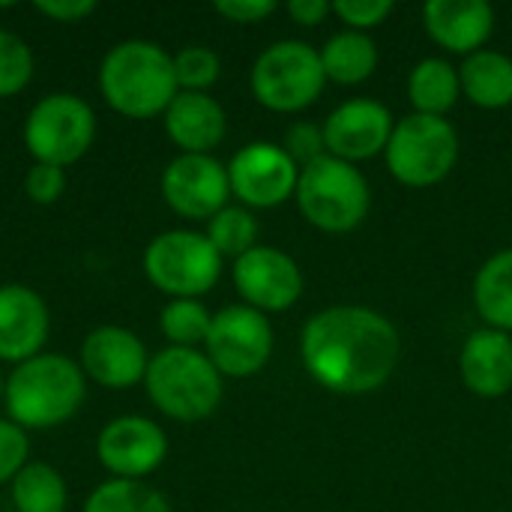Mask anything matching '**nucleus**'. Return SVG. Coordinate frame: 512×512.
Here are the masks:
<instances>
[{
  "label": "nucleus",
  "instance_id": "obj_3",
  "mask_svg": "<svg viewBox=\"0 0 512 512\" xmlns=\"http://www.w3.org/2000/svg\"><path fill=\"white\" fill-rule=\"evenodd\" d=\"M84 396H87V378L81 366L63 354H48V351L15 366L3 384L6 414L24 432L63 426L81 411Z\"/></svg>",
  "mask_w": 512,
  "mask_h": 512
},
{
  "label": "nucleus",
  "instance_id": "obj_21",
  "mask_svg": "<svg viewBox=\"0 0 512 512\" xmlns=\"http://www.w3.org/2000/svg\"><path fill=\"white\" fill-rule=\"evenodd\" d=\"M462 93L477 105V108H507L512 105V60L501 51H474L465 57L459 69Z\"/></svg>",
  "mask_w": 512,
  "mask_h": 512
},
{
  "label": "nucleus",
  "instance_id": "obj_29",
  "mask_svg": "<svg viewBox=\"0 0 512 512\" xmlns=\"http://www.w3.org/2000/svg\"><path fill=\"white\" fill-rule=\"evenodd\" d=\"M219 72H222L219 54L207 45H186L174 54V75L180 90L207 93V87L219 81Z\"/></svg>",
  "mask_w": 512,
  "mask_h": 512
},
{
  "label": "nucleus",
  "instance_id": "obj_24",
  "mask_svg": "<svg viewBox=\"0 0 512 512\" xmlns=\"http://www.w3.org/2000/svg\"><path fill=\"white\" fill-rule=\"evenodd\" d=\"M324 75L336 84H360L378 69V48L366 33L342 30L318 51Z\"/></svg>",
  "mask_w": 512,
  "mask_h": 512
},
{
  "label": "nucleus",
  "instance_id": "obj_13",
  "mask_svg": "<svg viewBox=\"0 0 512 512\" xmlns=\"http://www.w3.org/2000/svg\"><path fill=\"white\" fill-rule=\"evenodd\" d=\"M96 456L114 480H144L165 462L168 438L159 423L126 414L102 426Z\"/></svg>",
  "mask_w": 512,
  "mask_h": 512
},
{
  "label": "nucleus",
  "instance_id": "obj_31",
  "mask_svg": "<svg viewBox=\"0 0 512 512\" xmlns=\"http://www.w3.org/2000/svg\"><path fill=\"white\" fill-rule=\"evenodd\" d=\"M30 441L21 426L12 420H0V483H12L27 465Z\"/></svg>",
  "mask_w": 512,
  "mask_h": 512
},
{
  "label": "nucleus",
  "instance_id": "obj_32",
  "mask_svg": "<svg viewBox=\"0 0 512 512\" xmlns=\"http://www.w3.org/2000/svg\"><path fill=\"white\" fill-rule=\"evenodd\" d=\"M333 12L357 33H366L378 24H384V18L393 12L390 0H336Z\"/></svg>",
  "mask_w": 512,
  "mask_h": 512
},
{
  "label": "nucleus",
  "instance_id": "obj_19",
  "mask_svg": "<svg viewBox=\"0 0 512 512\" xmlns=\"http://www.w3.org/2000/svg\"><path fill=\"white\" fill-rule=\"evenodd\" d=\"M162 117L171 144L180 147L183 153L210 156V150H216L228 132V117L222 105L207 93L180 90Z\"/></svg>",
  "mask_w": 512,
  "mask_h": 512
},
{
  "label": "nucleus",
  "instance_id": "obj_33",
  "mask_svg": "<svg viewBox=\"0 0 512 512\" xmlns=\"http://www.w3.org/2000/svg\"><path fill=\"white\" fill-rule=\"evenodd\" d=\"M324 129L315 123H294L285 132V153L297 162V168L312 165L324 156Z\"/></svg>",
  "mask_w": 512,
  "mask_h": 512
},
{
  "label": "nucleus",
  "instance_id": "obj_4",
  "mask_svg": "<svg viewBox=\"0 0 512 512\" xmlns=\"http://www.w3.org/2000/svg\"><path fill=\"white\" fill-rule=\"evenodd\" d=\"M144 387L150 402L177 423L207 420L222 402V375L198 348H162L150 357Z\"/></svg>",
  "mask_w": 512,
  "mask_h": 512
},
{
  "label": "nucleus",
  "instance_id": "obj_20",
  "mask_svg": "<svg viewBox=\"0 0 512 512\" xmlns=\"http://www.w3.org/2000/svg\"><path fill=\"white\" fill-rule=\"evenodd\" d=\"M462 381L483 399H498L512 390V336L501 330H477L468 336L459 357Z\"/></svg>",
  "mask_w": 512,
  "mask_h": 512
},
{
  "label": "nucleus",
  "instance_id": "obj_25",
  "mask_svg": "<svg viewBox=\"0 0 512 512\" xmlns=\"http://www.w3.org/2000/svg\"><path fill=\"white\" fill-rule=\"evenodd\" d=\"M12 504L18 512H66V480L45 462H27L12 480Z\"/></svg>",
  "mask_w": 512,
  "mask_h": 512
},
{
  "label": "nucleus",
  "instance_id": "obj_23",
  "mask_svg": "<svg viewBox=\"0 0 512 512\" xmlns=\"http://www.w3.org/2000/svg\"><path fill=\"white\" fill-rule=\"evenodd\" d=\"M474 306L480 318L501 333H512V249L492 255L474 279Z\"/></svg>",
  "mask_w": 512,
  "mask_h": 512
},
{
  "label": "nucleus",
  "instance_id": "obj_28",
  "mask_svg": "<svg viewBox=\"0 0 512 512\" xmlns=\"http://www.w3.org/2000/svg\"><path fill=\"white\" fill-rule=\"evenodd\" d=\"M207 240L222 258H243L258 243V222L246 207H225L207 222Z\"/></svg>",
  "mask_w": 512,
  "mask_h": 512
},
{
  "label": "nucleus",
  "instance_id": "obj_34",
  "mask_svg": "<svg viewBox=\"0 0 512 512\" xmlns=\"http://www.w3.org/2000/svg\"><path fill=\"white\" fill-rule=\"evenodd\" d=\"M66 189V168L33 162V168L24 177V192L36 204H54Z\"/></svg>",
  "mask_w": 512,
  "mask_h": 512
},
{
  "label": "nucleus",
  "instance_id": "obj_5",
  "mask_svg": "<svg viewBox=\"0 0 512 512\" xmlns=\"http://www.w3.org/2000/svg\"><path fill=\"white\" fill-rule=\"evenodd\" d=\"M294 195L306 222L327 234L354 231L369 216L372 204L366 177L351 162H342L330 153L300 168Z\"/></svg>",
  "mask_w": 512,
  "mask_h": 512
},
{
  "label": "nucleus",
  "instance_id": "obj_27",
  "mask_svg": "<svg viewBox=\"0 0 512 512\" xmlns=\"http://www.w3.org/2000/svg\"><path fill=\"white\" fill-rule=\"evenodd\" d=\"M213 315L201 300H171L159 315V330L171 348H198L207 342Z\"/></svg>",
  "mask_w": 512,
  "mask_h": 512
},
{
  "label": "nucleus",
  "instance_id": "obj_9",
  "mask_svg": "<svg viewBox=\"0 0 512 512\" xmlns=\"http://www.w3.org/2000/svg\"><path fill=\"white\" fill-rule=\"evenodd\" d=\"M327 84L321 54L297 39H282L264 48L252 66L255 99L279 114L309 108Z\"/></svg>",
  "mask_w": 512,
  "mask_h": 512
},
{
  "label": "nucleus",
  "instance_id": "obj_12",
  "mask_svg": "<svg viewBox=\"0 0 512 512\" xmlns=\"http://www.w3.org/2000/svg\"><path fill=\"white\" fill-rule=\"evenodd\" d=\"M228 168L213 156L180 153L162 171V198L183 219H213L228 207Z\"/></svg>",
  "mask_w": 512,
  "mask_h": 512
},
{
  "label": "nucleus",
  "instance_id": "obj_10",
  "mask_svg": "<svg viewBox=\"0 0 512 512\" xmlns=\"http://www.w3.org/2000/svg\"><path fill=\"white\" fill-rule=\"evenodd\" d=\"M204 348L219 375L249 378L261 372L273 354V327L264 312L246 303L225 306L213 315Z\"/></svg>",
  "mask_w": 512,
  "mask_h": 512
},
{
  "label": "nucleus",
  "instance_id": "obj_17",
  "mask_svg": "<svg viewBox=\"0 0 512 512\" xmlns=\"http://www.w3.org/2000/svg\"><path fill=\"white\" fill-rule=\"evenodd\" d=\"M51 330L45 300L18 282L0 285V363L21 366L42 354Z\"/></svg>",
  "mask_w": 512,
  "mask_h": 512
},
{
  "label": "nucleus",
  "instance_id": "obj_1",
  "mask_svg": "<svg viewBox=\"0 0 512 512\" xmlns=\"http://www.w3.org/2000/svg\"><path fill=\"white\" fill-rule=\"evenodd\" d=\"M300 357L324 390L360 396L384 387L396 372L399 333L375 309L330 306L306 321Z\"/></svg>",
  "mask_w": 512,
  "mask_h": 512
},
{
  "label": "nucleus",
  "instance_id": "obj_15",
  "mask_svg": "<svg viewBox=\"0 0 512 512\" xmlns=\"http://www.w3.org/2000/svg\"><path fill=\"white\" fill-rule=\"evenodd\" d=\"M234 285L246 306L258 312H285L303 294V273L291 255L273 246H255L234 261Z\"/></svg>",
  "mask_w": 512,
  "mask_h": 512
},
{
  "label": "nucleus",
  "instance_id": "obj_35",
  "mask_svg": "<svg viewBox=\"0 0 512 512\" xmlns=\"http://www.w3.org/2000/svg\"><path fill=\"white\" fill-rule=\"evenodd\" d=\"M213 9L234 24H258L276 12V3L273 0H216Z\"/></svg>",
  "mask_w": 512,
  "mask_h": 512
},
{
  "label": "nucleus",
  "instance_id": "obj_11",
  "mask_svg": "<svg viewBox=\"0 0 512 512\" xmlns=\"http://www.w3.org/2000/svg\"><path fill=\"white\" fill-rule=\"evenodd\" d=\"M300 168L285 153V147H276L270 141L246 144L234 153L228 162V183L231 195H237L246 207H279L297 192Z\"/></svg>",
  "mask_w": 512,
  "mask_h": 512
},
{
  "label": "nucleus",
  "instance_id": "obj_16",
  "mask_svg": "<svg viewBox=\"0 0 512 512\" xmlns=\"http://www.w3.org/2000/svg\"><path fill=\"white\" fill-rule=\"evenodd\" d=\"M393 135L390 111L375 99H351L324 123V147L342 162H363L387 150Z\"/></svg>",
  "mask_w": 512,
  "mask_h": 512
},
{
  "label": "nucleus",
  "instance_id": "obj_8",
  "mask_svg": "<svg viewBox=\"0 0 512 512\" xmlns=\"http://www.w3.org/2000/svg\"><path fill=\"white\" fill-rule=\"evenodd\" d=\"M21 135L36 162L69 168L93 147L96 114L75 93H48L27 111Z\"/></svg>",
  "mask_w": 512,
  "mask_h": 512
},
{
  "label": "nucleus",
  "instance_id": "obj_38",
  "mask_svg": "<svg viewBox=\"0 0 512 512\" xmlns=\"http://www.w3.org/2000/svg\"><path fill=\"white\" fill-rule=\"evenodd\" d=\"M3 384H6V381H3V378H0V399H3Z\"/></svg>",
  "mask_w": 512,
  "mask_h": 512
},
{
  "label": "nucleus",
  "instance_id": "obj_18",
  "mask_svg": "<svg viewBox=\"0 0 512 512\" xmlns=\"http://www.w3.org/2000/svg\"><path fill=\"white\" fill-rule=\"evenodd\" d=\"M423 21L441 48L468 57L483 51L489 42L495 30V9L486 0H429Z\"/></svg>",
  "mask_w": 512,
  "mask_h": 512
},
{
  "label": "nucleus",
  "instance_id": "obj_7",
  "mask_svg": "<svg viewBox=\"0 0 512 512\" xmlns=\"http://www.w3.org/2000/svg\"><path fill=\"white\" fill-rule=\"evenodd\" d=\"M390 174L411 189H426L441 183L459 159V135L444 117L408 114L393 126L387 144Z\"/></svg>",
  "mask_w": 512,
  "mask_h": 512
},
{
  "label": "nucleus",
  "instance_id": "obj_2",
  "mask_svg": "<svg viewBox=\"0 0 512 512\" xmlns=\"http://www.w3.org/2000/svg\"><path fill=\"white\" fill-rule=\"evenodd\" d=\"M99 90L108 108L120 117H159L180 93L174 75V54L147 39H123L102 57Z\"/></svg>",
  "mask_w": 512,
  "mask_h": 512
},
{
  "label": "nucleus",
  "instance_id": "obj_14",
  "mask_svg": "<svg viewBox=\"0 0 512 512\" xmlns=\"http://www.w3.org/2000/svg\"><path fill=\"white\" fill-rule=\"evenodd\" d=\"M78 366L87 381L99 384L102 390H132L144 384L150 357L144 342L117 324H102L87 333L81 342Z\"/></svg>",
  "mask_w": 512,
  "mask_h": 512
},
{
  "label": "nucleus",
  "instance_id": "obj_26",
  "mask_svg": "<svg viewBox=\"0 0 512 512\" xmlns=\"http://www.w3.org/2000/svg\"><path fill=\"white\" fill-rule=\"evenodd\" d=\"M81 512H171V504L144 480H108L90 492Z\"/></svg>",
  "mask_w": 512,
  "mask_h": 512
},
{
  "label": "nucleus",
  "instance_id": "obj_37",
  "mask_svg": "<svg viewBox=\"0 0 512 512\" xmlns=\"http://www.w3.org/2000/svg\"><path fill=\"white\" fill-rule=\"evenodd\" d=\"M327 12H333V6L327 0H291L288 3V15L303 27L321 24L327 18Z\"/></svg>",
  "mask_w": 512,
  "mask_h": 512
},
{
  "label": "nucleus",
  "instance_id": "obj_30",
  "mask_svg": "<svg viewBox=\"0 0 512 512\" xmlns=\"http://www.w3.org/2000/svg\"><path fill=\"white\" fill-rule=\"evenodd\" d=\"M33 78V51L30 45L9 33L0 30V99L18 96Z\"/></svg>",
  "mask_w": 512,
  "mask_h": 512
},
{
  "label": "nucleus",
  "instance_id": "obj_6",
  "mask_svg": "<svg viewBox=\"0 0 512 512\" xmlns=\"http://www.w3.org/2000/svg\"><path fill=\"white\" fill-rule=\"evenodd\" d=\"M150 285L171 300H198L222 276V255L213 249L207 234L174 228L156 234L141 258Z\"/></svg>",
  "mask_w": 512,
  "mask_h": 512
},
{
  "label": "nucleus",
  "instance_id": "obj_36",
  "mask_svg": "<svg viewBox=\"0 0 512 512\" xmlns=\"http://www.w3.org/2000/svg\"><path fill=\"white\" fill-rule=\"evenodd\" d=\"M33 6L39 15L60 21V24H75V21L87 18L90 12H96L93 0H36Z\"/></svg>",
  "mask_w": 512,
  "mask_h": 512
},
{
  "label": "nucleus",
  "instance_id": "obj_22",
  "mask_svg": "<svg viewBox=\"0 0 512 512\" xmlns=\"http://www.w3.org/2000/svg\"><path fill=\"white\" fill-rule=\"evenodd\" d=\"M462 96L459 69L441 57H426L411 69L408 78V99L414 105V114L444 117Z\"/></svg>",
  "mask_w": 512,
  "mask_h": 512
}]
</instances>
